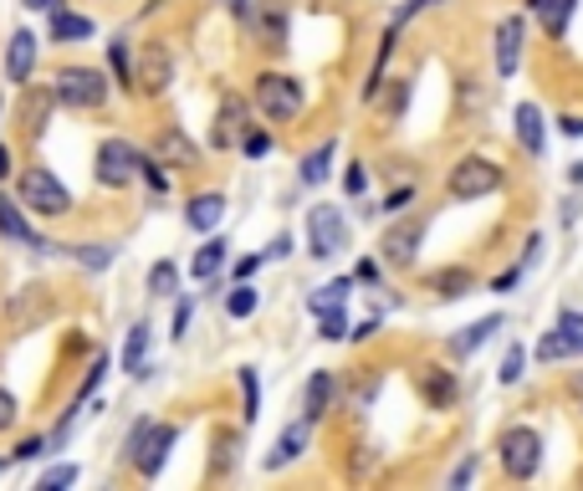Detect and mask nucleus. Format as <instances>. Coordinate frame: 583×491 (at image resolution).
Wrapping results in <instances>:
<instances>
[{"label":"nucleus","mask_w":583,"mask_h":491,"mask_svg":"<svg viewBox=\"0 0 583 491\" xmlns=\"http://www.w3.org/2000/svg\"><path fill=\"white\" fill-rule=\"evenodd\" d=\"M175 440H180V431L175 425H159V420H138L134 431H128V440H123V456L138 466V477H159L169 461V450H175Z\"/></svg>","instance_id":"1"},{"label":"nucleus","mask_w":583,"mask_h":491,"mask_svg":"<svg viewBox=\"0 0 583 491\" xmlns=\"http://www.w3.org/2000/svg\"><path fill=\"white\" fill-rule=\"evenodd\" d=\"M21 205L31 215H46V221H61V215H72V194L61 185L46 164H31L26 175H21Z\"/></svg>","instance_id":"2"},{"label":"nucleus","mask_w":583,"mask_h":491,"mask_svg":"<svg viewBox=\"0 0 583 491\" xmlns=\"http://www.w3.org/2000/svg\"><path fill=\"white\" fill-rule=\"evenodd\" d=\"M496 461H502V471H507L512 481L538 477V466H542V435L532 431V425H507V431L496 435Z\"/></svg>","instance_id":"3"},{"label":"nucleus","mask_w":583,"mask_h":491,"mask_svg":"<svg viewBox=\"0 0 583 491\" xmlns=\"http://www.w3.org/2000/svg\"><path fill=\"white\" fill-rule=\"evenodd\" d=\"M256 108H261L271 123H292V119H302L307 92H302V82L292 72H261L256 77Z\"/></svg>","instance_id":"4"},{"label":"nucleus","mask_w":583,"mask_h":491,"mask_svg":"<svg viewBox=\"0 0 583 491\" xmlns=\"http://www.w3.org/2000/svg\"><path fill=\"white\" fill-rule=\"evenodd\" d=\"M52 98L61 108H77V113H98L108 103V77L98 67H61L57 82H52Z\"/></svg>","instance_id":"5"},{"label":"nucleus","mask_w":583,"mask_h":491,"mask_svg":"<svg viewBox=\"0 0 583 491\" xmlns=\"http://www.w3.org/2000/svg\"><path fill=\"white\" fill-rule=\"evenodd\" d=\"M502 164L481 159V154H466V159H456V169L446 175V194L450 200H481V194L502 190Z\"/></svg>","instance_id":"6"},{"label":"nucleus","mask_w":583,"mask_h":491,"mask_svg":"<svg viewBox=\"0 0 583 491\" xmlns=\"http://www.w3.org/2000/svg\"><path fill=\"white\" fill-rule=\"evenodd\" d=\"M307 246L317 261H333L338 252H348V221L338 205H313L307 210Z\"/></svg>","instance_id":"7"},{"label":"nucleus","mask_w":583,"mask_h":491,"mask_svg":"<svg viewBox=\"0 0 583 491\" xmlns=\"http://www.w3.org/2000/svg\"><path fill=\"white\" fill-rule=\"evenodd\" d=\"M169 82H175V57H169L165 42H149L134 62V88L144 92V98H165Z\"/></svg>","instance_id":"8"},{"label":"nucleus","mask_w":583,"mask_h":491,"mask_svg":"<svg viewBox=\"0 0 583 491\" xmlns=\"http://www.w3.org/2000/svg\"><path fill=\"white\" fill-rule=\"evenodd\" d=\"M251 134V103L240 92H225L221 113H215V129H210V144L215 149H240V138Z\"/></svg>","instance_id":"9"},{"label":"nucleus","mask_w":583,"mask_h":491,"mask_svg":"<svg viewBox=\"0 0 583 491\" xmlns=\"http://www.w3.org/2000/svg\"><path fill=\"white\" fill-rule=\"evenodd\" d=\"M246 31H251L256 46L282 52V46H287V5H282V0H251V11H246Z\"/></svg>","instance_id":"10"},{"label":"nucleus","mask_w":583,"mask_h":491,"mask_svg":"<svg viewBox=\"0 0 583 491\" xmlns=\"http://www.w3.org/2000/svg\"><path fill=\"white\" fill-rule=\"evenodd\" d=\"M138 175V154L128 138H103L98 144V185H108V190H123L128 179Z\"/></svg>","instance_id":"11"},{"label":"nucleus","mask_w":583,"mask_h":491,"mask_svg":"<svg viewBox=\"0 0 583 491\" xmlns=\"http://www.w3.org/2000/svg\"><path fill=\"white\" fill-rule=\"evenodd\" d=\"M419 241H425V225L419 221H394L384 231V241H379V252H384V267H400L410 271L419 256Z\"/></svg>","instance_id":"12"},{"label":"nucleus","mask_w":583,"mask_h":491,"mask_svg":"<svg viewBox=\"0 0 583 491\" xmlns=\"http://www.w3.org/2000/svg\"><path fill=\"white\" fill-rule=\"evenodd\" d=\"M415 389H419V400L430 404V410H450V404H456V394H461L456 369H440V364H419V369H415Z\"/></svg>","instance_id":"13"},{"label":"nucleus","mask_w":583,"mask_h":491,"mask_svg":"<svg viewBox=\"0 0 583 491\" xmlns=\"http://www.w3.org/2000/svg\"><path fill=\"white\" fill-rule=\"evenodd\" d=\"M0 236L21 241V246H31V252H61L57 241H46V236H36V231H31L26 215H21V200H11L5 190H0Z\"/></svg>","instance_id":"14"},{"label":"nucleus","mask_w":583,"mask_h":491,"mask_svg":"<svg viewBox=\"0 0 583 491\" xmlns=\"http://www.w3.org/2000/svg\"><path fill=\"white\" fill-rule=\"evenodd\" d=\"M149 154L159 164H175V169H200V149H194V138L184 129H159Z\"/></svg>","instance_id":"15"},{"label":"nucleus","mask_w":583,"mask_h":491,"mask_svg":"<svg viewBox=\"0 0 583 491\" xmlns=\"http://www.w3.org/2000/svg\"><path fill=\"white\" fill-rule=\"evenodd\" d=\"M31 67H36V36L31 31H11V42H5V82L26 88Z\"/></svg>","instance_id":"16"},{"label":"nucleus","mask_w":583,"mask_h":491,"mask_svg":"<svg viewBox=\"0 0 583 491\" xmlns=\"http://www.w3.org/2000/svg\"><path fill=\"white\" fill-rule=\"evenodd\" d=\"M307 435H313V420L302 415L298 425H287V431L277 435V446L267 450V461H261V466H267V471H282V466H292L302 450H307Z\"/></svg>","instance_id":"17"},{"label":"nucleus","mask_w":583,"mask_h":491,"mask_svg":"<svg viewBox=\"0 0 583 491\" xmlns=\"http://www.w3.org/2000/svg\"><path fill=\"white\" fill-rule=\"evenodd\" d=\"M523 62V15H502L496 26V77H512Z\"/></svg>","instance_id":"18"},{"label":"nucleus","mask_w":583,"mask_h":491,"mask_svg":"<svg viewBox=\"0 0 583 491\" xmlns=\"http://www.w3.org/2000/svg\"><path fill=\"white\" fill-rule=\"evenodd\" d=\"M333 400H338V379H333L328 369H317L313 379H307V394H302V415H307V420H323L333 410Z\"/></svg>","instance_id":"19"},{"label":"nucleus","mask_w":583,"mask_h":491,"mask_svg":"<svg viewBox=\"0 0 583 491\" xmlns=\"http://www.w3.org/2000/svg\"><path fill=\"white\" fill-rule=\"evenodd\" d=\"M221 215H225V194H215V190L194 194L190 205H184V221H190V231H200V236H210V231L221 225Z\"/></svg>","instance_id":"20"},{"label":"nucleus","mask_w":583,"mask_h":491,"mask_svg":"<svg viewBox=\"0 0 583 491\" xmlns=\"http://www.w3.org/2000/svg\"><path fill=\"white\" fill-rule=\"evenodd\" d=\"M92 31V15H72L61 0H52V42H88Z\"/></svg>","instance_id":"21"},{"label":"nucleus","mask_w":583,"mask_h":491,"mask_svg":"<svg viewBox=\"0 0 583 491\" xmlns=\"http://www.w3.org/2000/svg\"><path fill=\"white\" fill-rule=\"evenodd\" d=\"M517 144H523L527 154H542V144H548V119H542L538 103L517 108Z\"/></svg>","instance_id":"22"},{"label":"nucleus","mask_w":583,"mask_h":491,"mask_svg":"<svg viewBox=\"0 0 583 491\" xmlns=\"http://www.w3.org/2000/svg\"><path fill=\"white\" fill-rule=\"evenodd\" d=\"M123 369L134 379H149V323L128 327V343H123Z\"/></svg>","instance_id":"23"},{"label":"nucleus","mask_w":583,"mask_h":491,"mask_svg":"<svg viewBox=\"0 0 583 491\" xmlns=\"http://www.w3.org/2000/svg\"><path fill=\"white\" fill-rule=\"evenodd\" d=\"M527 11H538V21H542V31H548V36H563V31H569V15L579 11V0H527Z\"/></svg>","instance_id":"24"},{"label":"nucleus","mask_w":583,"mask_h":491,"mask_svg":"<svg viewBox=\"0 0 583 491\" xmlns=\"http://www.w3.org/2000/svg\"><path fill=\"white\" fill-rule=\"evenodd\" d=\"M225 246H231V241L225 236H210L205 246H200V252H194V282H215V277H221V267H225Z\"/></svg>","instance_id":"25"},{"label":"nucleus","mask_w":583,"mask_h":491,"mask_svg":"<svg viewBox=\"0 0 583 491\" xmlns=\"http://www.w3.org/2000/svg\"><path fill=\"white\" fill-rule=\"evenodd\" d=\"M496 327H507V323H502V313H496V317H477V323L466 327L461 338H450V354H456V358H466V354H471V348H481V343L492 338Z\"/></svg>","instance_id":"26"},{"label":"nucleus","mask_w":583,"mask_h":491,"mask_svg":"<svg viewBox=\"0 0 583 491\" xmlns=\"http://www.w3.org/2000/svg\"><path fill=\"white\" fill-rule=\"evenodd\" d=\"M46 308H52V298H46V287H26V292H21V298H15L11 308H5V317H11L15 327H26L31 317H36V313H46Z\"/></svg>","instance_id":"27"},{"label":"nucleus","mask_w":583,"mask_h":491,"mask_svg":"<svg viewBox=\"0 0 583 491\" xmlns=\"http://www.w3.org/2000/svg\"><path fill=\"white\" fill-rule=\"evenodd\" d=\"M435 292L440 298H466L471 287H477V277H471V267H446V271H435Z\"/></svg>","instance_id":"28"},{"label":"nucleus","mask_w":583,"mask_h":491,"mask_svg":"<svg viewBox=\"0 0 583 491\" xmlns=\"http://www.w3.org/2000/svg\"><path fill=\"white\" fill-rule=\"evenodd\" d=\"M333 154H338V144H317L313 154H307V159H302V185H323V179H328V169H333Z\"/></svg>","instance_id":"29"},{"label":"nucleus","mask_w":583,"mask_h":491,"mask_svg":"<svg viewBox=\"0 0 583 491\" xmlns=\"http://www.w3.org/2000/svg\"><path fill=\"white\" fill-rule=\"evenodd\" d=\"M240 420L246 425H256V415H261V373L256 369H240Z\"/></svg>","instance_id":"30"},{"label":"nucleus","mask_w":583,"mask_h":491,"mask_svg":"<svg viewBox=\"0 0 583 491\" xmlns=\"http://www.w3.org/2000/svg\"><path fill=\"white\" fill-rule=\"evenodd\" d=\"M180 292V267L175 261H154L149 267V298H175Z\"/></svg>","instance_id":"31"},{"label":"nucleus","mask_w":583,"mask_h":491,"mask_svg":"<svg viewBox=\"0 0 583 491\" xmlns=\"http://www.w3.org/2000/svg\"><path fill=\"white\" fill-rule=\"evenodd\" d=\"M236 450H240V435L236 431H221V435H215V461H210V477H231V466H236Z\"/></svg>","instance_id":"32"},{"label":"nucleus","mask_w":583,"mask_h":491,"mask_svg":"<svg viewBox=\"0 0 583 491\" xmlns=\"http://www.w3.org/2000/svg\"><path fill=\"white\" fill-rule=\"evenodd\" d=\"M569 354H579V343H573L563 327H553L548 338H538V364H558V358H569Z\"/></svg>","instance_id":"33"},{"label":"nucleus","mask_w":583,"mask_h":491,"mask_svg":"<svg viewBox=\"0 0 583 491\" xmlns=\"http://www.w3.org/2000/svg\"><path fill=\"white\" fill-rule=\"evenodd\" d=\"M108 67H113V77H119V88H128V82H134V57H128V36H113V42H108Z\"/></svg>","instance_id":"34"},{"label":"nucleus","mask_w":583,"mask_h":491,"mask_svg":"<svg viewBox=\"0 0 583 491\" xmlns=\"http://www.w3.org/2000/svg\"><path fill=\"white\" fill-rule=\"evenodd\" d=\"M67 256H72L77 267H88V271H103L108 261H113V246H88V241H82V246H67Z\"/></svg>","instance_id":"35"},{"label":"nucleus","mask_w":583,"mask_h":491,"mask_svg":"<svg viewBox=\"0 0 583 491\" xmlns=\"http://www.w3.org/2000/svg\"><path fill=\"white\" fill-rule=\"evenodd\" d=\"M348 292H354V277H338L333 287H323V292H313V313H328V308H344Z\"/></svg>","instance_id":"36"},{"label":"nucleus","mask_w":583,"mask_h":491,"mask_svg":"<svg viewBox=\"0 0 583 491\" xmlns=\"http://www.w3.org/2000/svg\"><path fill=\"white\" fill-rule=\"evenodd\" d=\"M523 373H527V348H523V343H512L507 358H502V373H496V379H502V384H517Z\"/></svg>","instance_id":"37"},{"label":"nucleus","mask_w":583,"mask_h":491,"mask_svg":"<svg viewBox=\"0 0 583 491\" xmlns=\"http://www.w3.org/2000/svg\"><path fill=\"white\" fill-rule=\"evenodd\" d=\"M256 308H261V298H256V287H236V292L225 298V313H231V317H251Z\"/></svg>","instance_id":"38"},{"label":"nucleus","mask_w":583,"mask_h":491,"mask_svg":"<svg viewBox=\"0 0 583 491\" xmlns=\"http://www.w3.org/2000/svg\"><path fill=\"white\" fill-rule=\"evenodd\" d=\"M317 317H323V327H317V333H323L328 343L348 338V317H344V308H328V313H317Z\"/></svg>","instance_id":"39"},{"label":"nucleus","mask_w":583,"mask_h":491,"mask_svg":"<svg viewBox=\"0 0 583 491\" xmlns=\"http://www.w3.org/2000/svg\"><path fill=\"white\" fill-rule=\"evenodd\" d=\"M379 466V450L374 446H354V461H348V471H354V477H369V471H374Z\"/></svg>","instance_id":"40"},{"label":"nucleus","mask_w":583,"mask_h":491,"mask_svg":"<svg viewBox=\"0 0 583 491\" xmlns=\"http://www.w3.org/2000/svg\"><path fill=\"white\" fill-rule=\"evenodd\" d=\"M72 481H77V466H57V471L42 477V491H61V487H72Z\"/></svg>","instance_id":"41"},{"label":"nucleus","mask_w":583,"mask_h":491,"mask_svg":"<svg viewBox=\"0 0 583 491\" xmlns=\"http://www.w3.org/2000/svg\"><path fill=\"white\" fill-rule=\"evenodd\" d=\"M103 373H108V358H92V369H88V379H82V389H77V400H88L92 389L103 384Z\"/></svg>","instance_id":"42"},{"label":"nucleus","mask_w":583,"mask_h":491,"mask_svg":"<svg viewBox=\"0 0 583 491\" xmlns=\"http://www.w3.org/2000/svg\"><path fill=\"white\" fill-rule=\"evenodd\" d=\"M344 190H348V194H363V190H369V169H363V164H348Z\"/></svg>","instance_id":"43"},{"label":"nucleus","mask_w":583,"mask_h":491,"mask_svg":"<svg viewBox=\"0 0 583 491\" xmlns=\"http://www.w3.org/2000/svg\"><path fill=\"white\" fill-rule=\"evenodd\" d=\"M523 271H527V261H517V267H507L502 277H492V292H512V287L523 282Z\"/></svg>","instance_id":"44"},{"label":"nucleus","mask_w":583,"mask_h":491,"mask_svg":"<svg viewBox=\"0 0 583 491\" xmlns=\"http://www.w3.org/2000/svg\"><path fill=\"white\" fill-rule=\"evenodd\" d=\"M267 149H271L267 134H246V138H240V154H246V159H261Z\"/></svg>","instance_id":"45"},{"label":"nucleus","mask_w":583,"mask_h":491,"mask_svg":"<svg viewBox=\"0 0 583 491\" xmlns=\"http://www.w3.org/2000/svg\"><path fill=\"white\" fill-rule=\"evenodd\" d=\"M410 200H415V190H410V185H400V190L389 194V200H384V205H379V210H384V215H400V210L410 205Z\"/></svg>","instance_id":"46"},{"label":"nucleus","mask_w":583,"mask_h":491,"mask_svg":"<svg viewBox=\"0 0 583 491\" xmlns=\"http://www.w3.org/2000/svg\"><path fill=\"white\" fill-rule=\"evenodd\" d=\"M379 277H384V267H379L374 256H369V261H359V271H354V282H374L379 287Z\"/></svg>","instance_id":"47"},{"label":"nucleus","mask_w":583,"mask_h":491,"mask_svg":"<svg viewBox=\"0 0 583 491\" xmlns=\"http://www.w3.org/2000/svg\"><path fill=\"white\" fill-rule=\"evenodd\" d=\"M15 425V400H11V389H0V431H11Z\"/></svg>","instance_id":"48"},{"label":"nucleus","mask_w":583,"mask_h":491,"mask_svg":"<svg viewBox=\"0 0 583 491\" xmlns=\"http://www.w3.org/2000/svg\"><path fill=\"white\" fill-rule=\"evenodd\" d=\"M261 261H267V256H246V261H236V282H251L256 271H261Z\"/></svg>","instance_id":"49"},{"label":"nucleus","mask_w":583,"mask_h":491,"mask_svg":"<svg viewBox=\"0 0 583 491\" xmlns=\"http://www.w3.org/2000/svg\"><path fill=\"white\" fill-rule=\"evenodd\" d=\"M46 450V440H21V446H15V461H31V456H42Z\"/></svg>","instance_id":"50"},{"label":"nucleus","mask_w":583,"mask_h":491,"mask_svg":"<svg viewBox=\"0 0 583 491\" xmlns=\"http://www.w3.org/2000/svg\"><path fill=\"white\" fill-rule=\"evenodd\" d=\"M271 261H282V256H292V236H287V231H282V236H277V241H271Z\"/></svg>","instance_id":"51"},{"label":"nucleus","mask_w":583,"mask_h":491,"mask_svg":"<svg viewBox=\"0 0 583 491\" xmlns=\"http://www.w3.org/2000/svg\"><path fill=\"white\" fill-rule=\"evenodd\" d=\"M369 333H379V317H369V323H359V327H354V333H348V338H354V343H363V338H369Z\"/></svg>","instance_id":"52"},{"label":"nucleus","mask_w":583,"mask_h":491,"mask_svg":"<svg viewBox=\"0 0 583 491\" xmlns=\"http://www.w3.org/2000/svg\"><path fill=\"white\" fill-rule=\"evenodd\" d=\"M184 327H190V302H180V313H175V338H184Z\"/></svg>","instance_id":"53"},{"label":"nucleus","mask_w":583,"mask_h":491,"mask_svg":"<svg viewBox=\"0 0 583 491\" xmlns=\"http://www.w3.org/2000/svg\"><path fill=\"white\" fill-rule=\"evenodd\" d=\"M471 471H477V461H466L461 471H450V487H466V481H471Z\"/></svg>","instance_id":"54"},{"label":"nucleus","mask_w":583,"mask_h":491,"mask_svg":"<svg viewBox=\"0 0 583 491\" xmlns=\"http://www.w3.org/2000/svg\"><path fill=\"white\" fill-rule=\"evenodd\" d=\"M569 394L579 400V410H583V373H573V379H569Z\"/></svg>","instance_id":"55"},{"label":"nucleus","mask_w":583,"mask_h":491,"mask_svg":"<svg viewBox=\"0 0 583 491\" xmlns=\"http://www.w3.org/2000/svg\"><path fill=\"white\" fill-rule=\"evenodd\" d=\"M11 175V149H5V144H0V179Z\"/></svg>","instance_id":"56"},{"label":"nucleus","mask_w":583,"mask_h":491,"mask_svg":"<svg viewBox=\"0 0 583 491\" xmlns=\"http://www.w3.org/2000/svg\"><path fill=\"white\" fill-rule=\"evenodd\" d=\"M26 11H52V0H21Z\"/></svg>","instance_id":"57"}]
</instances>
